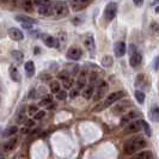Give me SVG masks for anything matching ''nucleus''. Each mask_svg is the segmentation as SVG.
<instances>
[{
  "label": "nucleus",
  "mask_w": 159,
  "mask_h": 159,
  "mask_svg": "<svg viewBox=\"0 0 159 159\" xmlns=\"http://www.w3.org/2000/svg\"><path fill=\"white\" fill-rule=\"evenodd\" d=\"M139 111H135V110H133V111L128 112L127 115H125L122 119H121V126H127L128 123L132 121V120L136 119L138 116H139Z\"/></svg>",
  "instance_id": "9b49d317"
},
{
  "label": "nucleus",
  "mask_w": 159,
  "mask_h": 159,
  "mask_svg": "<svg viewBox=\"0 0 159 159\" xmlns=\"http://www.w3.org/2000/svg\"><path fill=\"white\" fill-rule=\"evenodd\" d=\"M16 20L17 22H20L22 24H30V25L36 24V20H35V19H32V18H30V17H28V16H22V15L16 16Z\"/></svg>",
  "instance_id": "aec40b11"
},
{
  "label": "nucleus",
  "mask_w": 159,
  "mask_h": 159,
  "mask_svg": "<svg viewBox=\"0 0 159 159\" xmlns=\"http://www.w3.org/2000/svg\"><path fill=\"white\" fill-rule=\"evenodd\" d=\"M23 7L25 8V11L31 12L32 7H34V1L32 0H23Z\"/></svg>",
  "instance_id": "c85d7f7f"
},
{
  "label": "nucleus",
  "mask_w": 159,
  "mask_h": 159,
  "mask_svg": "<svg viewBox=\"0 0 159 159\" xmlns=\"http://www.w3.org/2000/svg\"><path fill=\"white\" fill-rule=\"evenodd\" d=\"M78 96H79V90H78V89L71 90V92H70V97H71V98H75V97H78Z\"/></svg>",
  "instance_id": "4c0bfd02"
},
{
  "label": "nucleus",
  "mask_w": 159,
  "mask_h": 159,
  "mask_svg": "<svg viewBox=\"0 0 159 159\" xmlns=\"http://www.w3.org/2000/svg\"><path fill=\"white\" fill-rule=\"evenodd\" d=\"M24 70H25L26 75L31 78V77H34V74H35V64H34L32 61L25 62V65H24Z\"/></svg>",
  "instance_id": "f3484780"
},
{
  "label": "nucleus",
  "mask_w": 159,
  "mask_h": 159,
  "mask_svg": "<svg viewBox=\"0 0 159 159\" xmlns=\"http://www.w3.org/2000/svg\"><path fill=\"white\" fill-rule=\"evenodd\" d=\"M143 129V121H130L126 127V133L133 134V133H139Z\"/></svg>",
  "instance_id": "39448f33"
},
{
  "label": "nucleus",
  "mask_w": 159,
  "mask_h": 159,
  "mask_svg": "<svg viewBox=\"0 0 159 159\" xmlns=\"http://www.w3.org/2000/svg\"><path fill=\"white\" fill-rule=\"evenodd\" d=\"M49 89H50V91H52L53 93H57V92L61 90V85H60V83H59V81L54 80V81H52V83H50Z\"/></svg>",
  "instance_id": "bb28decb"
},
{
  "label": "nucleus",
  "mask_w": 159,
  "mask_h": 159,
  "mask_svg": "<svg viewBox=\"0 0 159 159\" xmlns=\"http://www.w3.org/2000/svg\"><path fill=\"white\" fill-rule=\"evenodd\" d=\"M143 130L146 132V134H147V136H151V135H152V129H151V127H150V125H148L147 122H145V121H143Z\"/></svg>",
  "instance_id": "72a5a7b5"
},
{
  "label": "nucleus",
  "mask_w": 159,
  "mask_h": 159,
  "mask_svg": "<svg viewBox=\"0 0 159 159\" xmlns=\"http://www.w3.org/2000/svg\"><path fill=\"white\" fill-rule=\"evenodd\" d=\"M129 107H130V102H129V101H128V102H122V103L117 104V105L112 109V111L119 115V114H122V112L127 111V109Z\"/></svg>",
  "instance_id": "ddd939ff"
},
{
  "label": "nucleus",
  "mask_w": 159,
  "mask_h": 159,
  "mask_svg": "<svg viewBox=\"0 0 159 159\" xmlns=\"http://www.w3.org/2000/svg\"><path fill=\"white\" fill-rule=\"evenodd\" d=\"M11 55L13 56V59L18 61V62H20V61H23L24 59V54L22 52H19V50H13L12 53H11Z\"/></svg>",
  "instance_id": "cd10ccee"
},
{
  "label": "nucleus",
  "mask_w": 159,
  "mask_h": 159,
  "mask_svg": "<svg viewBox=\"0 0 159 159\" xmlns=\"http://www.w3.org/2000/svg\"><path fill=\"white\" fill-rule=\"evenodd\" d=\"M141 61H143V56H141V54H139L138 52H135L134 54H132L130 59H129V64H130L132 67L139 66V65L141 64Z\"/></svg>",
  "instance_id": "4468645a"
},
{
  "label": "nucleus",
  "mask_w": 159,
  "mask_h": 159,
  "mask_svg": "<svg viewBox=\"0 0 159 159\" xmlns=\"http://www.w3.org/2000/svg\"><path fill=\"white\" fill-rule=\"evenodd\" d=\"M125 92L123 91H116V92H112V93H109L108 97L105 98V101H104V105L103 107H109V105H111L112 103H115V102H117L119 99L121 98H123L125 97Z\"/></svg>",
  "instance_id": "20e7f679"
},
{
  "label": "nucleus",
  "mask_w": 159,
  "mask_h": 159,
  "mask_svg": "<svg viewBox=\"0 0 159 159\" xmlns=\"http://www.w3.org/2000/svg\"><path fill=\"white\" fill-rule=\"evenodd\" d=\"M93 95H95V88H93L92 85L85 88L84 91H83V97H84L85 99H91V98L93 97Z\"/></svg>",
  "instance_id": "412c9836"
},
{
  "label": "nucleus",
  "mask_w": 159,
  "mask_h": 159,
  "mask_svg": "<svg viewBox=\"0 0 159 159\" xmlns=\"http://www.w3.org/2000/svg\"><path fill=\"white\" fill-rule=\"evenodd\" d=\"M153 68H154V71H158L159 70V55L154 59V64H153Z\"/></svg>",
  "instance_id": "58836bf2"
},
{
  "label": "nucleus",
  "mask_w": 159,
  "mask_h": 159,
  "mask_svg": "<svg viewBox=\"0 0 159 159\" xmlns=\"http://www.w3.org/2000/svg\"><path fill=\"white\" fill-rule=\"evenodd\" d=\"M17 143H18V139H17V138L10 139L7 143H5V145H4V151H6V152L13 151V150L16 148Z\"/></svg>",
  "instance_id": "dca6fc26"
},
{
  "label": "nucleus",
  "mask_w": 159,
  "mask_h": 159,
  "mask_svg": "<svg viewBox=\"0 0 159 159\" xmlns=\"http://www.w3.org/2000/svg\"><path fill=\"white\" fill-rule=\"evenodd\" d=\"M67 98V92L64 90H60L57 93H56V99L57 101H65Z\"/></svg>",
  "instance_id": "2f4dec72"
},
{
  "label": "nucleus",
  "mask_w": 159,
  "mask_h": 159,
  "mask_svg": "<svg viewBox=\"0 0 159 159\" xmlns=\"http://www.w3.org/2000/svg\"><path fill=\"white\" fill-rule=\"evenodd\" d=\"M112 64H114L112 56H110V55L103 56V59H102V66H104V67H111Z\"/></svg>",
  "instance_id": "a878e982"
},
{
  "label": "nucleus",
  "mask_w": 159,
  "mask_h": 159,
  "mask_svg": "<svg viewBox=\"0 0 159 159\" xmlns=\"http://www.w3.org/2000/svg\"><path fill=\"white\" fill-rule=\"evenodd\" d=\"M133 2L135 6H141L143 4V0H133Z\"/></svg>",
  "instance_id": "a19ab883"
},
{
  "label": "nucleus",
  "mask_w": 159,
  "mask_h": 159,
  "mask_svg": "<svg viewBox=\"0 0 159 159\" xmlns=\"http://www.w3.org/2000/svg\"><path fill=\"white\" fill-rule=\"evenodd\" d=\"M146 146V140L143 136H134L132 139H129L128 141L125 143L123 145V151L126 154H133L135 152L140 151L141 148H143Z\"/></svg>",
  "instance_id": "f257e3e1"
},
{
  "label": "nucleus",
  "mask_w": 159,
  "mask_h": 159,
  "mask_svg": "<svg viewBox=\"0 0 159 159\" xmlns=\"http://www.w3.org/2000/svg\"><path fill=\"white\" fill-rule=\"evenodd\" d=\"M126 52H127V47H126V43H125V42L120 41V42H116V43H115L114 53H115V55L117 56V57H122V56H125Z\"/></svg>",
  "instance_id": "6e6552de"
},
{
  "label": "nucleus",
  "mask_w": 159,
  "mask_h": 159,
  "mask_svg": "<svg viewBox=\"0 0 159 159\" xmlns=\"http://www.w3.org/2000/svg\"><path fill=\"white\" fill-rule=\"evenodd\" d=\"M37 111H39V107H36V105H29L28 107V114L35 115Z\"/></svg>",
  "instance_id": "f704fd0d"
},
{
  "label": "nucleus",
  "mask_w": 159,
  "mask_h": 159,
  "mask_svg": "<svg viewBox=\"0 0 159 159\" xmlns=\"http://www.w3.org/2000/svg\"><path fill=\"white\" fill-rule=\"evenodd\" d=\"M72 85H73V81H72L71 78H67V79L64 80V88L65 89H71Z\"/></svg>",
  "instance_id": "c9c22d12"
},
{
  "label": "nucleus",
  "mask_w": 159,
  "mask_h": 159,
  "mask_svg": "<svg viewBox=\"0 0 159 159\" xmlns=\"http://www.w3.org/2000/svg\"><path fill=\"white\" fill-rule=\"evenodd\" d=\"M34 1V4L36 5V6H46V5H50V0H32Z\"/></svg>",
  "instance_id": "7c9ffc66"
},
{
  "label": "nucleus",
  "mask_w": 159,
  "mask_h": 159,
  "mask_svg": "<svg viewBox=\"0 0 159 159\" xmlns=\"http://www.w3.org/2000/svg\"><path fill=\"white\" fill-rule=\"evenodd\" d=\"M10 78L13 80V81H16V83H18L20 80L19 72H18V70H17L15 66H11L10 67Z\"/></svg>",
  "instance_id": "5701e85b"
},
{
  "label": "nucleus",
  "mask_w": 159,
  "mask_h": 159,
  "mask_svg": "<svg viewBox=\"0 0 159 159\" xmlns=\"http://www.w3.org/2000/svg\"><path fill=\"white\" fill-rule=\"evenodd\" d=\"M84 44H85V47L88 48L90 52H93L95 50V40H93V37L92 36H88L85 40H84Z\"/></svg>",
  "instance_id": "4be33fe9"
},
{
  "label": "nucleus",
  "mask_w": 159,
  "mask_h": 159,
  "mask_svg": "<svg viewBox=\"0 0 159 159\" xmlns=\"http://www.w3.org/2000/svg\"><path fill=\"white\" fill-rule=\"evenodd\" d=\"M117 13V4L116 2H109L107 7L104 10V17L108 22H111L112 19L116 17Z\"/></svg>",
  "instance_id": "7ed1b4c3"
},
{
  "label": "nucleus",
  "mask_w": 159,
  "mask_h": 159,
  "mask_svg": "<svg viewBox=\"0 0 159 159\" xmlns=\"http://www.w3.org/2000/svg\"><path fill=\"white\" fill-rule=\"evenodd\" d=\"M86 86V72L81 71L79 73V77L77 80V89L78 90H83Z\"/></svg>",
  "instance_id": "f8f14e48"
},
{
  "label": "nucleus",
  "mask_w": 159,
  "mask_h": 159,
  "mask_svg": "<svg viewBox=\"0 0 159 159\" xmlns=\"http://www.w3.org/2000/svg\"><path fill=\"white\" fill-rule=\"evenodd\" d=\"M150 116L153 121H159V107L158 105H153L151 108V112Z\"/></svg>",
  "instance_id": "393cba45"
},
{
  "label": "nucleus",
  "mask_w": 159,
  "mask_h": 159,
  "mask_svg": "<svg viewBox=\"0 0 159 159\" xmlns=\"http://www.w3.org/2000/svg\"><path fill=\"white\" fill-rule=\"evenodd\" d=\"M43 42H44L46 46L50 48H57V46H59V41L56 40L55 37H53V36H44Z\"/></svg>",
  "instance_id": "2eb2a0df"
},
{
  "label": "nucleus",
  "mask_w": 159,
  "mask_h": 159,
  "mask_svg": "<svg viewBox=\"0 0 159 159\" xmlns=\"http://www.w3.org/2000/svg\"><path fill=\"white\" fill-rule=\"evenodd\" d=\"M156 12H157V13H159V6H157V7H156Z\"/></svg>",
  "instance_id": "37998d69"
},
{
  "label": "nucleus",
  "mask_w": 159,
  "mask_h": 159,
  "mask_svg": "<svg viewBox=\"0 0 159 159\" xmlns=\"http://www.w3.org/2000/svg\"><path fill=\"white\" fill-rule=\"evenodd\" d=\"M44 116H46V111H44V110H39V111L34 115V121H40V120H42Z\"/></svg>",
  "instance_id": "473e14b6"
},
{
  "label": "nucleus",
  "mask_w": 159,
  "mask_h": 159,
  "mask_svg": "<svg viewBox=\"0 0 159 159\" xmlns=\"http://www.w3.org/2000/svg\"><path fill=\"white\" fill-rule=\"evenodd\" d=\"M134 159H153V154H152L151 151L145 150V151L138 152L134 156Z\"/></svg>",
  "instance_id": "6ab92c4d"
},
{
  "label": "nucleus",
  "mask_w": 159,
  "mask_h": 159,
  "mask_svg": "<svg viewBox=\"0 0 159 159\" xmlns=\"http://www.w3.org/2000/svg\"><path fill=\"white\" fill-rule=\"evenodd\" d=\"M34 125H35V121L34 120H25V126L28 128L34 127Z\"/></svg>",
  "instance_id": "ea45409f"
},
{
  "label": "nucleus",
  "mask_w": 159,
  "mask_h": 159,
  "mask_svg": "<svg viewBox=\"0 0 159 159\" xmlns=\"http://www.w3.org/2000/svg\"><path fill=\"white\" fill-rule=\"evenodd\" d=\"M39 13H40L41 16H44V17L52 16L53 15V6L52 5L41 6V7H39Z\"/></svg>",
  "instance_id": "a211bd4d"
},
{
  "label": "nucleus",
  "mask_w": 159,
  "mask_h": 159,
  "mask_svg": "<svg viewBox=\"0 0 159 159\" xmlns=\"http://www.w3.org/2000/svg\"><path fill=\"white\" fill-rule=\"evenodd\" d=\"M81 55H83V52L78 47H71L67 50V57L70 60H73V61H78L81 57Z\"/></svg>",
  "instance_id": "423d86ee"
},
{
  "label": "nucleus",
  "mask_w": 159,
  "mask_h": 159,
  "mask_svg": "<svg viewBox=\"0 0 159 159\" xmlns=\"http://www.w3.org/2000/svg\"><path fill=\"white\" fill-rule=\"evenodd\" d=\"M134 95H135V99L140 104H143V102H145V93H143V91H138V90H136Z\"/></svg>",
  "instance_id": "c756f323"
},
{
  "label": "nucleus",
  "mask_w": 159,
  "mask_h": 159,
  "mask_svg": "<svg viewBox=\"0 0 159 159\" xmlns=\"http://www.w3.org/2000/svg\"><path fill=\"white\" fill-rule=\"evenodd\" d=\"M8 0H0V2H7Z\"/></svg>",
  "instance_id": "c03bdc74"
},
{
  "label": "nucleus",
  "mask_w": 159,
  "mask_h": 159,
  "mask_svg": "<svg viewBox=\"0 0 159 159\" xmlns=\"http://www.w3.org/2000/svg\"><path fill=\"white\" fill-rule=\"evenodd\" d=\"M18 133V127L17 126H11V127H8L5 129V132H4V136L5 138H10V136H13L15 134Z\"/></svg>",
  "instance_id": "b1692460"
},
{
  "label": "nucleus",
  "mask_w": 159,
  "mask_h": 159,
  "mask_svg": "<svg viewBox=\"0 0 159 159\" xmlns=\"http://www.w3.org/2000/svg\"><path fill=\"white\" fill-rule=\"evenodd\" d=\"M23 25V28H25V29H31L32 25H30V24H22Z\"/></svg>",
  "instance_id": "79ce46f5"
},
{
  "label": "nucleus",
  "mask_w": 159,
  "mask_h": 159,
  "mask_svg": "<svg viewBox=\"0 0 159 159\" xmlns=\"http://www.w3.org/2000/svg\"><path fill=\"white\" fill-rule=\"evenodd\" d=\"M107 90H108V84L102 80V81L98 84V89H97L96 95L93 96V99H95V101H99V99L103 97L104 93L107 92Z\"/></svg>",
  "instance_id": "1a4fd4ad"
},
{
  "label": "nucleus",
  "mask_w": 159,
  "mask_h": 159,
  "mask_svg": "<svg viewBox=\"0 0 159 159\" xmlns=\"http://www.w3.org/2000/svg\"><path fill=\"white\" fill-rule=\"evenodd\" d=\"M12 1H13V4H17V2L19 1V0H12Z\"/></svg>",
  "instance_id": "a18cd8bd"
},
{
  "label": "nucleus",
  "mask_w": 159,
  "mask_h": 159,
  "mask_svg": "<svg viewBox=\"0 0 159 159\" xmlns=\"http://www.w3.org/2000/svg\"><path fill=\"white\" fill-rule=\"evenodd\" d=\"M8 35L13 41H23L24 34L22 30L17 29V28H10L8 29Z\"/></svg>",
  "instance_id": "9d476101"
},
{
  "label": "nucleus",
  "mask_w": 159,
  "mask_h": 159,
  "mask_svg": "<svg viewBox=\"0 0 159 159\" xmlns=\"http://www.w3.org/2000/svg\"><path fill=\"white\" fill-rule=\"evenodd\" d=\"M93 0H72L71 6L74 11H80L84 7L89 6Z\"/></svg>",
  "instance_id": "0eeeda50"
},
{
  "label": "nucleus",
  "mask_w": 159,
  "mask_h": 159,
  "mask_svg": "<svg viewBox=\"0 0 159 159\" xmlns=\"http://www.w3.org/2000/svg\"><path fill=\"white\" fill-rule=\"evenodd\" d=\"M48 104H52V97H50V96H49V97H46V98H43V99L40 102V105H48Z\"/></svg>",
  "instance_id": "e433bc0d"
},
{
  "label": "nucleus",
  "mask_w": 159,
  "mask_h": 159,
  "mask_svg": "<svg viewBox=\"0 0 159 159\" xmlns=\"http://www.w3.org/2000/svg\"><path fill=\"white\" fill-rule=\"evenodd\" d=\"M0 159H5V157L4 156H0Z\"/></svg>",
  "instance_id": "49530a36"
},
{
  "label": "nucleus",
  "mask_w": 159,
  "mask_h": 159,
  "mask_svg": "<svg viewBox=\"0 0 159 159\" xmlns=\"http://www.w3.org/2000/svg\"><path fill=\"white\" fill-rule=\"evenodd\" d=\"M53 15L56 18H64L68 15V6L64 1H57L53 6Z\"/></svg>",
  "instance_id": "f03ea898"
}]
</instances>
